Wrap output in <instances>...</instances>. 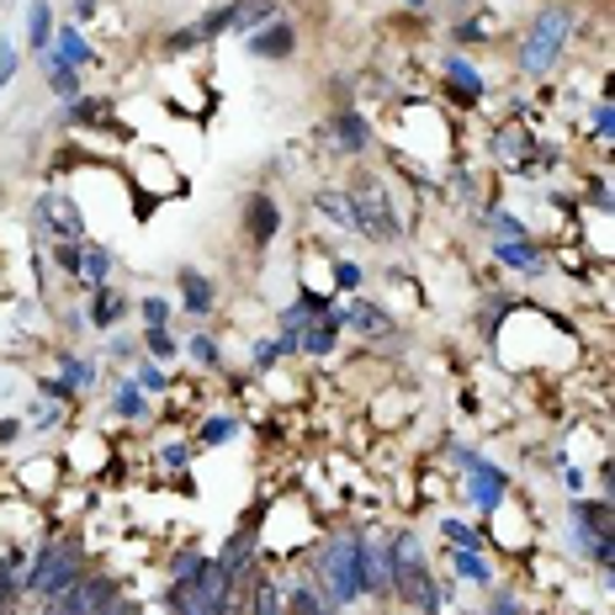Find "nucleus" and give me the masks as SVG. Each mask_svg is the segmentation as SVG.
<instances>
[{"label":"nucleus","mask_w":615,"mask_h":615,"mask_svg":"<svg viewBox=\"0 0 615 615\" xmlns=\"http://www.w3.org/2000/svg\"><path fill=\"white\" fill-rule=\"evenodd\" d=\"M313 573H319V594H324L330 611L366 599V594H361V531L330 536V546H324V557L313 563Z\"/></svg>","instance_id":"nucleus-1"},{"label":"nucleus","mask_w":615,"mask_h":615,"mask_svg":"<svg viewBox=\"0 0 615 615\" xmlns=\"http://www.w3.org/2000/svg\"><path fill=\"white\" fill-rule=\"evenodd\" d=\"M573 22H578L573 6H546L521 38V70L525 74H552L557 70V59H563V48H568V38H573Z\"/></svg>","instance_id":"nucleus-2"},{"label":"nucleus","mask_w":615,"mask_h":615,"mask_svg":"<svg viewBox=\"0 0 615 615\" xmlns=\"http://www.w3.org/2000/svg\"><path fill=\"white\" fill-rule=\"evenodd\" d=\"M85 573V552H80V542H48L38 546V557H32V568H27L22 578V594H38V599H53L59 589H70L74 578Z\"/></svg>","instance_id":"nucleus-3"},{"label":"nucleus","mask_w":615,"mask_h":615,"mask_svg":"<svg viewBox=\"0 0 615 615\" xmlns=\"http://www.w3.org/2000/svg\"><path fill=\"white\" fill-rule=\"evenodd\" d=\"M351 229L366 239H377V244H399L403 239V223L393 213V202H387V186L382 181H355L351 191Z\"/></svg>","instance_id":"nucleus-4"},{"label":"nucleus","mask_w":615,"mask_h":615,"mask_svg":"<svg viewBox=\"0 0 615 615\" xmlns=\"http://www.w3.org/2000/svg\"><path fill=\"white\" fill-rule=\"evenodd\" d=\"M107 599H118V578L112 573H80L70 589L43 599V615H95Z\"/></svg>","instance_id":"nucleus-5"},{"label":"nucleus","mask_w":615,"mask_h":615,"mask_svg":"<svg viewBox=\"0 0 615 615\" xmlns=\"http://www.w3.org/2000/svg\"><path fill=\"white\" fill-rule=\"evenodd\" d=\"M456 462L473 473V477H467V494L477 498V510H498V498L510 494V477L498 473L494 462H483L477 451H467V446H456Z\"/></svg>","instance_id":"nucleus-6"},{"label":"nucleus","mask_w":615,"mask_h":615,"mask_svg":"<svg viewBox=\"0 0 615 615\" xmlns=\"http://www.w3.org/2000/svg\"><path fill=\"white\" fill-rule=\"evenodd\" d=\"M324 139H330V149H340V154H366V149H372V122L361 118V112H334V118L324 122Z\"/></svg>","instance_id":"nucleus-7"},{"label":"nucleus","mask_w":615,"mask_h":615,"mask_svg":"<svg viewBox=\"0 0 615 615\" xmlns=\"http://www.w3.org/2000/svg\"><path fill=\"white\" fill-rule=\"evenodd\" d=\"M292 340H298V351H303V355H330V351H334V340H340V308L324 303V308H319V313H313V319L303 324V330L292 334Z\"/></svg>","instance_id":"nucleus-8"},{"label":"nucleus","mask_w":615,"mask_h":615,"mask_svg":"<svg viewBox=\"0 0 615 615\" xmlns=\"http://www.w3.org/2000/svg\"><path fill=\"white\" fill-rule=\"evenodd\" d=\"M244 48L255 53V59H292V48H298V32H292V22H265V27H255L250 38H244Z\"/></svg>","instance_id":"nucleus-9"},{"label":"nucleus","mask_w":615,"mask_h":615,"mask_svg":"<svg viewBox=\"0 0 615 615\" xmlns=\"http://www.w3.org/2000/svg\"><path fill=\"white\" fill-rule=\"evenodd\" d=\"M361 594H372V599H387V594H393V578H387V546L366 542V536H361Z\"/></svg>","instance_id":"nucleus-10"},{"label":"nucleus","mask_w":615,"mask_h":615,"mask_svg":"<svg viewBox=\"0 0 615 615\" xmlns=\"http://www.w3.org/2000/svg\"><path fill=\"white\" fill-rule=\"evenodd\" d=\"M498 265H510V271H521V276H542L546 271V255H542V244L525 234V239H498Z\"/></svg>","instance_id":"nucleus-11"},{"label":"nucleus","mask_w":615,"mask_h":615,"mask_svg":"<svg viewBox=\"0 0 615 615\" xmlns=\"http://www.w3.org/2000/svg\"><path fill=\"white\" fill-rule=\"evenodd\" d=\"M244 223H250V239L265 250L276 239V229H282V213H276V202L265 191H255V196H244Z\"/></svg>","instance_id":"nucleus-12"},{"label":"nucleus","mask_w":615,"mask_h":615,"mask_svg":"<svg viewBox=\"0 0 615 615\" xmlns=\"http://www.w3.org/2000/svg\"><path fill=\"white\" fill-rule=\"evenodd\" d=\"M340 324H351L361 340H387V334L399 330L387 313H382L377 303H351V308H340Z\"/></svg>","instance_id":"nucleus-13"},{"label":"nucleus","mask_w":615,"mask_h":615,"mask_svg":"<svg viewBox=\"0 0 615 615\" xmlns=\"http://www.w3.org/2000/svg\"><path fill=\"white\" fill-rule=\"evenodd\" d=\"M48 59L53 64H64V70H85L95 59V48L74 32V27H53V43H48Z\"/></svg>","instance_id":"nucleus-14"},{"label":"nucleus","mask_w":615,"mask_h":615,"mask_svg":"<svg viewBox=\"0 0 615 615\" xmlns=\"http://www.w3.org/2000/svg\"><path fill=\"white\" fill-rule=\"evenodd\" d=\"M218 568L229 573V578H244V573L255 568V525H250V531H234V536H229V546H223V552H218L213 557Z\"/></svg>","instance_id":"nucleus-15"},{"label":"nucleus","mask_w":615,"mask_h":615,"mask_svg":"<svg viewBox=\"0 0 615 615\" xmlns=\"http://www.w3.org/2000/svg\"><path fill=\"white\" fill-rule=\"evenodd\" d=\"M403 599V605H414L420 615H441V589H435V578H430V568H420V573H409L399 589H393Z\"/></svg>","instance_id":"nucleus-16"},{"label":"nucleus","mask_w":615,"mask_h":615,"mask_svg":"<svg viewBox=\"0 0 615 615\" xmlns=\"http://www.w3.org/2000/svg\"><path fill=\"white\" fill-rule=\"evenodd\" d=\"M446 80H451V91L462 95L467 107L483 101V74L473 70V59H467V53H446Z\"/></svg>","instance_id":"nucleus-17"},{"label":"nucleus","mask_w":615,"mask_h":615,"mask_svg":"<svg viewBox=\"0 0 615 615\" xmlns=\"http://www.w3.org/2000/svg\"><path fill=\"white\" fill-rule=\"evenodd\" d=\"M213 282L202 276V271H191V265H181V308L186 313H196V319H208L213 313Z\"/></svg>","instance_id":"nucleus-18"},{"label":"nucleus","mask_w":615,"mask_h":615,"mask_svg":"<svg viewBox=\"0 0 615 615\" xmlns=\"http://www.w3.org/2000/svg\"><path fill=\"white\" fill-rule=\"evenodd\" d=\"M128 308H133V303H128L122 292H112V286H95V303H91V313H85V324H95V330H112Z\"/></svg>","instance_id":"nucleus-19"},{"label":"nucleus","mask_w":615,"mask_h":615,"mask_svg":"<svg viewBox=\"0 0 615 615\" xmlns=\"http://www.w3.org/2000/svg\"><path fill=\"white\" fill-rule=\"evenodd\" d=\"M276 22V0H234V22H229V32H255V27Z\"/></svg>","instance_id":"nucleus-20"},{"label":"nucleus","mask_w":615,"mask_h":615,"mask_svg":"<svg viewBox=\"0 0 615 615\" xmlns=\"http://www.w3.org/2000/svg\"><path fill=\"white\" fill-rule=\"evenodd\" d=\"M74 282L80 286H107L112 282V250H101V244H91V250H85V261H80V276H74Z\"/></svg>","instance_id":"nucleus-21"},{"label":"nucleus","mask_w":615,"mask_h":615,"mask_svg":"<svg viewBox=\"0 0 615 615\" xmlns=\"http://www.w3.org/2000/svg\"><path fill=\"white\" fill-rule=\"evenodd\" d=\"M27 43H32V53H48V43H53V6H43V0H32V11H27Z\"/></svg>","instance_id":"nucleus-22"},{"label":"nucleus","mask_w":615,"mask_h":615,"mask_svg":"<svg viewBox=\"0 0 615 615\" xmlns=\"http://www.w3.org/2000/svg\"><path fill=\"white\" fill-rule=\"evenodd\" d=\"M250 615H286L282 605V584L276 578H255V589H250V605H244Z\"/></svg>","instance_id":"nucleus-23"},{"label":"nucleus","mask_w":615,"mask_h":615,"mask_svg":"<svg viewBox=\"0 0 615 615\" xmlns=\"http://www.w3.org/2000/svg\"><path fill=\"white\" fill-rule=\"evenodd\" d=\"M573 521L599 531V536H611V504L605 498H573Z\"/></svg>","instance_id":"nucleus-24"},{"label":"nucleus","mask_w":615,"mask_h":615,"mask_svg":"<svg viewBox=\"0 0 615 615\" xmlns=\"http://www.w3.org/2000/svg\"><path fill=\"white\" fill-rule=\"evenodd\" d=\"M330 303V298H313V292H298V303L292 308H282V334H298L308 324V319H313V313H319V308Z\"/></svg>","instance_id":"nucleus-25"},{"label":"nucleus","mask_w":615,"mask_h":615,"mask_svg":"<svg viewBox=\"0 0 615 615\" xmlns=\"http://www.w3.org/2000/svg\"><path fill=\"white\" fill-rule=\"evenodd\" d=\"M494 160H510V165L531 160V143H525L521 128H498V133H494Z\"/></svg>","instance_id":"nucleus-26"},{"label":"nucleus","mask_w":615,"mask_h":615,"mask_svg":"<svg viewBox=\"0 0 615 615\" xmlns=\"http://www.w3.org/2000/svg\"><path fill=\"white\" fill-rule=\"evenodd\" d=\"M451 568L462 573L467 584H494V573H488V563L477 557V546H456V557H451Z\"/></svg>","instance_id":"nucleus-27"},{"label":"nucleus","mask_w":615,"mask_h":615,"mask_svg":"<svg viewBox=\"0 0 615 615\" xmlns=\"http://www.w3.org/2000/svg\"><path fill=\"white\" fill-rule=\"evenodd\" d=\"M112 414H118V420H143V414H149V399H143L139 382L118 387V399H112Z\"/></svg>","instance_id":"nucleus-28"},{"label":"nucleus","mask_w":615,"mask_h":615,"mask_svg":"<svg viewBox=\"0 0 615 615\" xmlns=\"http://www.w3.org/2000/svg\"><path fill=\"white\" fill-rule=\"evenodd\" d=\"M313 208L330 218V223L351 229V196H345V191H319V196H313Z\"/></svg>","instance_id":"nucleus-29"},{"label":"nucleus","mask_w":615,"mask_h":615,"mask_svg":"<svg viewBox=\"0 0 615 615\" xmlns=\"http://www.w3.org/2000/svg\"><path fill=\"white\" fill-rule=\"evenodd\" d=\"M143 351H149L154 366H165V361L181 355V345H175V334H170V330H143Z\"/></svg>","instance_id":"nucleus-30"},{"label":"nucleus","mask_w":615,"mask_h":615,"mask_svg":"<svg viewBox=\"0 0 615 615\" xmlns=\"http://www.w3.org/2000/svg\"><path fill=\"white\" fill-rule=\"evenodd\" d=\"M43 59V70H48V80H53V91L64 95V101H80V70H64V64H53L48 53H38Z\"/></svg>","instance_id":"nucleus-31"},{"label":"nucleus","mask_w":615,"mask_h":615,"mask_svg":"<svg viewBox=\"0 0 615 615\" xmlns=\"http://www.w3.org/2000/svg\"><path fill=\"white\" fill-rule=\"evenodd\" d=\"M181 351H186L191 361H196V366H208V372H213V366H223V351H218V340H213V334H191V340L181 345Z\"/></svg>","instance_id":"nucleus-32"},{"label":"nucleus","mask_w":615,"mask_h":615,"mask_svg":"<svg viewBox=\"0 0 615 615\" xmlns=\"http://www.w3.org/2000/svg\"><path fill=\"white\" fill-rule=\"evenodd\" d=\"M292 351H298V340H292V334H276V340H261V345H255V366H261V372H271V366H276L282 355H292Z\"/></svg>","instance_id":"nucleus-33"},{"label":"nucleus","mask_w":615,"mask_h":615,"mask_svg":"<svg viewBox=\"0 0 615 615\" xmlns=\"http://www.w3.org/2000/svg\"><path fill=\"white\" fill-rule=\"evenodd\" d=\"M139 313H143V330H170V313H175V308L154 292V298H143L139 303Z\"/></svg>","instance_id":"nucleus-34"},{"label":"nucleus","mask_w":615,"mask_h":615,"mask_svg":"<svg viewBox=\"0 0 615 615\" xmlns=\"http://www.w3.org/2000/svg\"><path fill=\"white\" fill-rule=\"evenodd\" d=\"M59 377H70L74 387H91L95 366H91V361H80V355H74V351H64V355H59Z\"/></svg>","instance_id":"nucleus-35"},{"label":"nucleus","mask_w":615,"mask_h":615,"mask_svg":"<svg viewBox=\"0 0 615 615\" xmlns=\"http://www.w3.org/2000/svg\"><path fill=\"white\" fill-rule=\"evenodd\" d=\"M488 229H494V239H525V223L510 208H494L488 213Z\"/></svg>","instance_id":"nucleus-36"},{"label":"nucleus","mask_w":615,"mask_h":615,"mask_svg":"<svg viewBox=\"0 0 615 615\" xmlns=\"http://www.w3.org/2000/svg\"><path fill=\"white\" fill-rule=\"evenodd\" d=\"M53 261H59V271H64V276H80V261H85V244H74V239H64V244L53 250Z\"/></svg>","instance_id":"nucleus-37"},{"label":"nucleus","mask_w":615,"mask_h":615,"mask_svg":"<svg viewBox=\"0 0 615 615\" xmlns=\"http://www.w3.org/2000/svg\"><path fill=\"white\" fill-rule=\"evenodd\" d=\"M234 420H223V414H218V420H208V425H202V446H223V441H234Z\"/></svg>","instance_id":"nucleus-38"},{"label":"nucleus","mask_w":615,"mask_h":615,"mask_svg":"<svg viewBox=\"0 0 615 615\" xmlns=\"http://www.w3.org/2000/svg\"><path fill=\"white\" fill-rule=\"evenodd\" d=\"M202 563H208L202 552H175V563H170V584H175V578H191Z\"/></svg>","instance_id":"nucleus-39"},{"label":"nucleus","mask_w":615,"mask_h":615,"mask_svg":"<svg viewBox=\"0 0 615 615\" xmlns=\"http://www.w3.org/2000/svg\"><path fill=\"white\" fill-rule=\"evenodd\" d=\"M441 531H446L451 546H477V531L467 521H441Z\"/></svg>","instance_id":"nucleus-40"},{"label":"nucleus","mask_w":615,"mask_h":615,"mask_svg":"<svg viewBox=\"0 0 615 615\" xmlns=\"http://www.w3.org/2000/svg\"><path fill=\"white\" fill-rule=\"evenodd\" d=\"M334 286H340V292H355V286H361V265H355V261H334Z\"/></svg>","instance_id":"nucleus-41"},{"label":"nucleus","mask_w":615,"mask_h":615,"mask_svg":"<svg viewBox=\"0 0 615 615\" xmlns=\"http://www.w3.org/2000/svg\"><path fill=\"white\" fill-rule=\"evenodd\" d=\"M611 133H615L611 101H599V107H594V139H599V143H611Z\"/></svg>","instance_id":"nucleus-42"},{"label":"nucleus","mask_w":615,"mask_h":615,"mask_svg":"<svg viewBox=\"0 0 615 615\" xmlns=\"http://www.w3.org/2000/svg\"><path fill=\"white\" fill-rule=\"evenodd\" d=\"M11 74H17V43H0V91L11 85Z\"/></svg>","instance_id":"nucleus-43"},{"label":"nucleus","mask_w":615,"mask_h":615,"mask_svg":"<svg viewBox=\"0 0 615 615\" xmlns=\"http://www.w3.org/2000/svg\"><path fill=\"white\" fill-rule=\"evenodd\" d=\"M43 393H48V403H64V399H74V382L70 377H48Z\"/></svg>","instance_id":"nucleus-44"},{"label":"nucleus","mask_w":615,"mask_h":615,"mask_svg":"<svg viewBox=\"0 0 615 615\" xmlns=\"http://www.w3.org/2000/svg\"><path fill=\"white\" fill-rule=\"evenodd\" d=\"M139 387H143V393H160V387H165V372H160L154 361H149V366H139Z\"/></svg>","instance_id":"nucleus-45"},{"label":"nucleus","mask_w":615,"mask_h":615,"mask_svg":"<svg viewBox=\"0 0 615 615\" xmlns=\"http://www.w3.org/2000/svg\"><path fill=\"white\" fill-rule=\"evenodd\" d=\"M95 615H143V605H139V599H122V594H118V599H107Z\"/></svg>","instance_id":"nucleus-46"},{"label":"nucleus","mask_w":615,"mask_h":615,"mask_svg":"<svg viewBox=\"0 0 615 615\" xmlns=\"http://www.w3.org/2000/svg\"><path fill=\"white\" fill-rule=\"evenodd\" d=\"M186 456H191V451L181 446V441H170V446L160 451V462H165V467H186Z\"/></svg>","instance_id":"nucleus-47"},{"label":"nucleus","mask_w":615,"mask_h":615,"mask_svg":"<svg viewBox=\"0 0 615 615\" xmlns=\"http://www.w3.org/2000/svg\"><path fill=\"white\" fill-rule=\"evenodd\" d=\"M510 308H515V298H494V303H488V330H494V324L504 319V313H510Z\"/></svg>","instance_id":"nucleus-48"},{"label":"nucleus","mask_w":615,"mask_h":615,"mask_svg":"<svg viewBox=\"0 0 615 615\" xmlns=\"http://www.w3.org/2000/svg\"><path fill=\"white\" fill-rule=\"evenodd\" d=\"M451 186H456V196H467V202H473V175H467V170H456V175H451Z\"/></svg>","instance_id":"nucleus-49"},{"label":"nucleus","mask_w":615,"mask_h":615,"mask_svg":"<svg viewBox=\"0 0 615 615\" xmlns=\"http://www.w3.org/2000/svg\"><path fill=\"white\" fill-rule=\"evenodd\" d=\"M22 435V420H0V446H11Z\"/></svg>","instance_id":"nucleus-50"},{"label":"nucleus","mask_w":615,"mask_h":615,"mask_svg":"<svg viewBox=\"0 0 615 615\" xmlns=\"http://www.w3.org/2000/svg\"><path fill=\"white\" fill-rule=\"evenodd\" d=\"M27 420H32V425H38V430H43V425H53V403H38V409H32Z\"/></svg>","instance_id":"nucleus-51"},{"label":"nucleus","mask_w":615,"mask_h":615,"mask_svg":"<svg viewBox=\"0 0 615 615\" xmlns=\"http://www.w3.org/2000/svg\"><path fill=\"white\" fill-rule=\"evenodd\" d=\"M95 17V0H74V22H91Z\"/></svg>","instance_id":"nucleus-52"},{"label":"nucleus","mask_w":615,"mask_h":615,"mask_svg":"<svg viewBox=\"0 0 615 615\" xmlns=\"http://www.w3.org/2000/svg\"><path fill=\"white\" fill-rule=\"evenodd\" d=\"M589 196H594V208H611V186H605V181H594Z\"/></svg>","instance_id":"nucleus-53"},{"label":"nucleus","mask_w":615,"mask_h":615,"mask_svg":"<svg viewBox=\"0 0 615 615\" xmlns=\"http://www.w3.org/2000/svg\"><path fill=\"white\" fill-rule=\"evenodd\" d=\"M488 615H521V605H515V599L504 594V599H498V605H494V611H488Z\"/></svg>","instance_id":"nucleus-54"},{"label":"nucleus","mask_w":615,"mask_h":615,"mask_svg":"<svg viewBox=\"0 0 615 615\" xmlns=\"http://www.w3.org/2000/svg\"><path fill=\"white\" fill-rule=\"evenodd\" d=\"M403 6H414V11H420V6H425V0H403Z\"/></svg>","instance_id":"nucleus-55"},{"label":"nucleus","mask_w":615,"mask_h":615,"mask_svg":"<svg viewBox=\"0 0 615 615\" xmlns=\"http://www.w3.org/2000/svg\"><path fill=\"white\" fill-rule=\"evenodd\" d=\"M229 615H244V605H234V611H229Z\"/></svg>","instance_id":"nucleus-56"},{"label":"nucleus","mask_w":615,"mask_h":615,"mask_svg":"<svg viewBox=\"0 0 615 615\" xmlns=\"http://www.w3.org/2000/svg\"><path fill=\"white\" fill-rule=\"evenodd\" d=\"M330 615H334V611H330Z\"/></svg>","instance_id":"nucleus-57"}]
</instances>
